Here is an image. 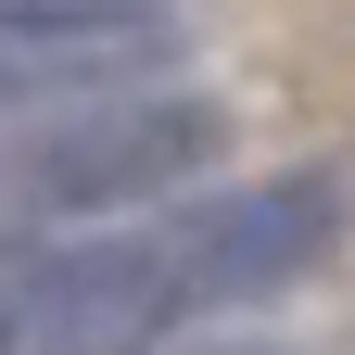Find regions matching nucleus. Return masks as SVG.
<instances>
[{
	"label": "nucleus",
	"instance_id": "obj_1",
	"mask_svg": "<svg viewBox=\"0 0 355 355\" xmlns=\"http://www.w3.org/2000/svg\"><path fill=\"white\" fill-rule=\"evenodd\" d=\"M343 241L330 178H229V191H178L114 229L64 241H0V355H140L178 343L191 318L266 304Z\"/></svg>",
	"mask_w": 355,
	"mask_h": 355
},
{
	"label": "nucleus",
	"instance_id": "obj_2",
	"mask_svg": "<svg viewBox=\"0 0 355 355\" xmlns=\"http://www.w3.org/2000/svg\"><path fill=\"white\" fill-rule=\"evenodd\" d=\"M216 153H229V114H216L203 89H153V102L13 127V140H0V241H64V229L153 216V203L191 191Z\"/></svg>",
	"mask_w": 355,
	"mask_h": 355
},
{
	"label": "nucleus",
	"instance_id": "obj_4",
	"mask_svg": "<svg viewBox=\"0 0 355 355\" xmlns=\"http://www.w3.org/2000/svg\"><path fill=\"white\" fill-rule=\"evenodd\" d=\"M229 355H254V343H229Z\"/></svg>",
	"mask_w": 355,
	"mask_h": 355
},
{
	"label": "nucleus",
	"instance_id": "obj_3",
	"mask_svg": "<svg viewBox=\"0 0 355 355\" xmlns=\"http://www.w3.org/2000/svg\"><path fill=\"white\" fill-rule=\"evenodd\" d=\"M191 64V26L165 0H0V140L51 114L153 102Z\"/></svg>",
	"mask_w": 355,
	"mask_h": 355
}]
</instances>
